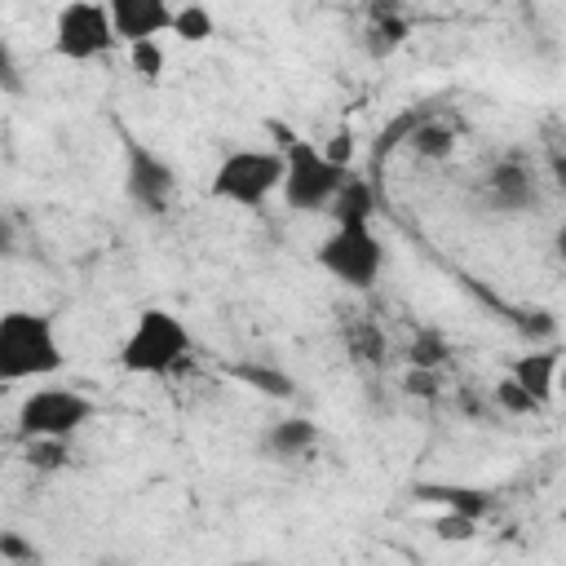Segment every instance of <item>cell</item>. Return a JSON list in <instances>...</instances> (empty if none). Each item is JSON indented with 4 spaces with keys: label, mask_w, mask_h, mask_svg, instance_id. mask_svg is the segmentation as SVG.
Instances as JSON below:
<instances>
[{
    "label": "cell",
    "mask_w": 566,
    "mask_h": 566,
    "mask_svg": "<svg viewBox=\"0 0 566 566\" xmlns=\"http://www.w3.org/2000/svg\"><path fill=\"white\" fill-rule=\"evenodd\" d=\"M553 252H557V261L566 265V212H562V221H557V234H553Z\"/></svg>",
    "instance_id": "obj_31"
},
{
    "label": "cell",
    "mask_w": 566,
    "mask_h": 566,
    "mask_svg": "<svg viewBox=\"0 0 566 566\" xmlns=\"http://www.w3.org/2000/svg\"><path fill=\"white\" fill-rule=\"evenodd\" d=\"M128 57H133V71H137L146 84H155V80L164 75V49H159V40L128 44Z\"/></svg>",
    "instance_id": "obj_24"
},
{
    "label": "cell",
    "mask_w": 566,
    "mask_h": 566,
    "mask_svg": "<svg viewBox=\"0 0 566 566\" xmlns=\"http://www.w3.org/2000/svg\"><path fill=\"white\" fill-rule=\"evenodd\" d=\"M345 349L358 358V363H385V336H380V327L371 323V318H363V314H354V318H345Z\"/></svg>",
    "instance_id": "obj_18"
},
{
    "label": "cell",
    "mask_w": 566,
    "mask_h": 566,
    "mask_svg": "<svg viewBox=\"0 0 566 566\" xmlns=\"http://www.w3.org/2000/svg\"><path fill=\"white\" fill-rule=\"evenodd\" d=\"M557 367H562V354L557 349H531V354H517L509 363V376L539 402L548 407V398L557 394Z\"/></svg>",
    "instance_id": "obj_13"
},
{
    "label": "cell",
    "mask_w": 566,
    "mask_h": 566,
    "mask_svg": "<svg viewBox=\"0 0 566 566\" xmlns=\"http://www.w3.org/2000/svg\"><path fill=\"white\" fill-rule=\"evenodd\" d=\"M314 261L318 270H327L336 283L354 287V292H367L380 270H385V243L371 226H354V230H332L318 248H314Z\"/></svg>",
    "instance_id": "obj_7"
},
{
    "label": "cell",
    "mask_w": 566,
    "mask_h": 566,
    "mask_svg": "<svg viewBox=\"0 0 566 566\" xmlns=\"http://www.w3.org/2000/svg\"><path fill=\"white\" fill-rule=\"evenodd\" d=\"M226 566H265V562H252V557H243V562H226Z\"/></svg>",
    "instance_id": "obj_33"
},
{
    "label": "cell",
    "mask_w": 566,
    "mask_h": 566,
    "mask_svg": "<svg viewBox=\"0 0 566 566\" xmlns=\"http://www.w3.org/2000/svg\"><path fill=\"white\" fill-rule=\"evenodd\" d=\"M478 195L491 212H504V217H517V212H531L539 203V177H535V164L526 155H504L486 168V177L478 181Z\"/></svg>",
    "instance_id": "obj_9"
},
{
    "label": "cell",
    "mask_w": 566,
    "mask_h": 566,
    "mask_svg": "<svg viewBox=\"0 0 566 566\" xmlns=\"http://www.w3.org/2000/svg\"><path fill=\"white\" fill-rule=\"evenodd\" d=\"M265 133L274 137V150L283 155V164H287V172H283V203L292 208V212H327L332 208V199H336V190L345 186V177H349V168H336L327 155H323V146H314L310 137H301L292 124H283V119H265Z\"/></svg>",
    "instance_id": "obj_1"
},
{
    "label": "cell",
    "mask_w": 566,
    "mask_h": 566,
    "mask_svg": "<svg viewBox=\"0 0 566 566\" xmlns=\"http://www.w3.org/2000/svg\"><path fill=\"white\" fill-rule=\"evenodd\" d=\"M411 155L416 159H447L451 150H455V128H451V119H442V115H429L416 133H411Z\"/></svg>",
    "instance_id": "obj_17"
},
{
    "label": "cell",
    "mask_w": 566,
    "mask_h": 566,
    "mask_svg": "<svg viewBox=\"0 0 566 566\" xmlns=\"http://www.w3.org/2000/svg\"><path fill=\"white\" fill-rule=\"evenodd\" d=\"M97 416V402L80 389H31L18 407V442L35 438H75Z\"/></svg>",
    "instance_id": "obj_6"
},
{
    "label": "cell",
    "mask_w": 566,
    "mask_h": 566,
    "mask_svg": "<svg viewBox=\"0 0 566 566\" xmlns=\"http://www.w3.org/2000/svg\"><path fill=\"white\" fill-rule=\"evenodd\" d=\"M522 332H531V336H553L557 323H553V314L535 310V314H522Z\"/></svg>",
    "instance_id": "obj_30"
},
{
    "label": "cell",
    "mask_w": 566,
    "mask_h": 566,
    "mask_svg": "<svg viewBox=\"0 0 566 566\" xmlns=\"http://www.w3.org/2000/svg\"><path fill=\"white\" fill-rule=\"evenodd\" d=\"M407 35H411V22L402 18L398 4H371L367 9V31H363V53L367 57L385 62L389 53H398L407 44Z\"/></svg>",
    "instance_id": "obj_12"
},
{
    "label": "cell",
    "mask_w": 566,
    "mask_h": 566,
    "mask_svg": "<svg viewBox=\"0 0 566 566\" xmlns=\"http://www.w3.org/2000/svg\"><path fill=\"white\" fill-rule=\"evenodd\" d=\"M323 155H327L336 168H349V164H354V133L340 124V128H336V133L323 142Z\"/></svg>",
    "instance_id": "obj_27"
},
{
    "label": "cell",
    "mask_w": 566,
    "mask_h": 566,
    "mask_svg": "<svg viewBox=\"0 0 566 566\" xmlns=\"http://www.w3.org/2000/svg\"><path fill=\"white\" fill-rule=\"evenodd\" d=\"M124 40L115 35L111 9L97 0H71L53 18V53L62 62H102L119 49Z\"/></svg>",
    "instance_id": "obj_5"
},
{
    "label": "cell",
    "mask_w": 566,
    "mask_h": 566,
    "mask_svg": "<svg viewBox=\"0 0 566 566\" xmlns=\"http://www.w3.org/2000/svg\"><path fill=\"white\" fill-rule=\"evenodd\" d=\"M314 447H318V424L310 416H283V420L265 424V433H261L265 460H301Z\"/></svg>",
    "instance_id": "obj_11"
},
{
    "label": "cell",
    "mask_w": 566,
    "mask_h": 566,
    "mask_svg": "<svg viewBox=\"0 0 566 566\" xmlns=\"http://www.w3.org/2000/svg\"><path fill=\"white\" fill-rule=\"evenodd\" d=\"M491 407H495V411H504V416H513V420L544 411V407H539V402H535V398H531L513 376H500V380H495V389H491Z\"/></svg>",
    "instance_id": "obj_20"
},
{
    "label": "cell",
    "mask_w": 566,
    "mask_h": 566,
    "mask_svg": "<svg viewBox=\"0 0 566 566\" xmlns=\"http://www.w3.org/2000/svg\"><path fill=\"white\" fill-rule=\"evenodd\" d=\"M62 367H66V354H62V340L49 314L9 310L0 318V380L4 385L57 376Z\"/></svg>",
    "instance_id": "obj_2"
},
{
    "label": "cell",
    "mask_w": 566,
    "mask_h": 566,
    "mask_svg": "<svg viewBox=\"0 0 566 566\" xmlns=\"http://www.w3.org/2000/svg\"><path fill=\"white\" fill-rule=\"evenodd\" d=\"M230 376H234L239 385L265 394V398H292V394H296V380H292L283 367H270V363H256V358L230 363Z\"/></svg>",
    "instance_id": "obj_16"
},
{
    "label": "cell",
    "mask_w": 566,
    "mask_h": 566,
    "mask_svg": "<svg viewBox=\"0 0 566 566\" xmlns=\"http://www.w3.org/2000/svg\"><path fill=\"white\" fill-rule=\"evenodd\" d=\"M438 371H424V367H407V376H402V394H411V398H438Z\"/></svg>",
    "instance_id": "obj_26"
},
{
    "label": "cell",
    "mask_w": 566,
    "mask_h": 566,
    "mask_svg": "<svg viewBox=\"0 0 566 566\" xmlns=\"http://www.w3.org/2000/svg\"><path fill=\"white\" fill-rule=\"evenodd\" d=\"M283 172H287V164L274 146L270 150L243 146V150H230L217 164V172L208 181V195L217 203H230V208H261L274 190H283Z\"/></svg>",
    "instance_id": "obj_4"
},
{
    "label": "cell",
    "mask_w": 566,
    "mask_h": 566,
    "mask_svg": "<svg viewBox=\"0 0 566 566\" xmlns=\"http://www.w3.org/2000/svg\"><path fill=\"white\" fill-rule=\"evenodd\" d=\"M0 557L9 566H44V553L27 535H18V531H0Z\"/></svg>",
    "instance_id": "obj_23"
},
{
    "label": "cell",
    "mask_w": 566,
    "mask_h": 566,
    "mask_svg": "<svg viewBox=\"0 0 566 566\" xmlns=\"http://www.w3.org/2000/svg\"><path fill=\"white\" fill-rule=\"evenodd\" d=\"M323 217H332V230L371 226V217H376V190H371V181L358 177V172H349L345 186L336 190V199H332V208H327Z\"/></svg>",
    "instance_id": "obj_14"
},
{
    "label": "cell",
    "mask_w": 566,
    "mask_h": 566,
    "mask_svg": "<svg viewBox=\"0 0 566 566\" xmlns=\"http://www.w3.org/2000/svg\"><path fill=\"white\" fill-rule=\"evenodd\" d=\"M27 447V464L35 473H57L71 464V442L66 438H35V442H22Z\"/></svg>",
    "instance_id": "obj_21"
},
{
    "label": "cell",
    "mask_w": 566,
    "mask_h": 566,
    "mask_svg": "<svg viewBox=\"0 0 566 566\" xmlns=\"http://www.w3.org/2000/svg\"><path fill=\"white\" fill-rule=\"evenodd\" d=\"M433 535H438L442 544H469V539L478 535V522L464 517V513H442V517L433 522Z\"/></svg>",
    "instance_id": "obj_25"
},
{
    "label": "cell",
    "mask_w": 566,
    "mask_h": 566,
    "mask_svg": "<svg viewBox=\"0 0 566 566\" xmlns=\"http://www.w3.org/2000/svg\"><path fill=\"white\" fill-rule=\"evenodd\" d=\"M416 495H420V500H438V504H447V513H464V517H473V522L491 517V509H495V495H491V491H482V486L420 482V486H416Z\"/></svg>",
    "instance_id": "obj_15"
},
{
    "label": "cell",
    "mask_w": 566,
    "mask_h": 566,
    "mask_svg": "<svg viewBox=\"0 0 566 566\" xmlns=\"http://www.w3.org/2000/svg\"><path fill=\"white\" fill-rule=\"evenodd\" d=\"M557 389L566 394V354H562V367H557Z\"/></svg>",
    "instance_id": "obj_32"
},
{
    "label": "cell",
    "mask_w": 566,
    "mask_h": 566,
    "mask_svg": "<svg viewBox=\"0 0 566 566\" xmlns=\"http://www.w3.org/2000/svg\"><path fill=\"white\" fill-rule=\"evenodd\" d=\"M195 349L190 327L172 314V310H142V318L133 323V332L119 345V367L128 376H172Z\"/></svg>",
    "instance_id": "obj_3"
},
{
    "label": "cell",
    "mask_w": 566,
    "mask_h": 566,
    "mask_svg": "<svg viewBox=\"0 0 566 566\" xmlns=\"http://www.w3.org/2000/svg\"><path fill=\"white\" fill-rule=\"evenodd\" d=\"M447 358H451V345H447V336H442V332H433V327L416 332V340L407 345V367H424V371H438Z\"/></svg>",
    "instance_id": "obj_19"
},
{
    "label": "cell",
    "mask_w": 566,
    "mask_h": 566,
    "mask_svg": "<svg viewBox=\"0 0 566 566\" xmlns=\"http://www.w3.org/2000/svg\"><path fill=\"white\" fill-rule=\"evenodd\" d=\"M115 35L124 44H142V40H159L164 31L177 27V9L164 0H106Z\"/></svg>",
    "instance_id": "obj_10"
},
{
    "label": "cell",
    "mask_w": 566,
    "mask_h": 566,
    "mask_svg": "<svg viewBox=\"0 0 566 566\" xmlns=\"http://www.w3.org/2000/svg\"><path fill=\"white\" fill-rule=\"evenodd\" d=\"M0 88H4V93H22L18 62H13V49H9V44H0Z\"/></svg>",
    "instance_id": "obj_28"
},
{
    "label": "cell",
    "mask_w": 566,
    "mask_h": 566,
    "mask_svg": "<svg viewBox=\"0 0 566 566\" xmlns=\"http://www.w3.org/2000/svg\"><path fill=\"white\" fill-rule=\"evenodd\" d=\"M124 195L142 208V212H168L172 195H177V168L155 155L142 142H124Z\"/></svg>",
    "instance_id": "obj_8"
},
{
    "label": "cell",
    "mask_w": 566,
    "mask_h": 566,
    "mask_svg": "<svg viewBox=\"0 0 566 566\" xmlns=\"http://www.w3.org/2000/svg\"><path fill=\"white\" fill-rule=\"evenodd\" d=\"M455 407H460V411H464L469 420H486V416H491V411H486V402H482V398H478V394H473L469 385H464V389L455 394Z\"/></svg>",
    "instance_id": "obj_29"
},
{
    "label": "cell",
    "mask_w": 566,
    "mask_h": 566,
    "mask_svg": "<svg viewBox=\"0 0 566 566\" xmlns=\"http://www.w3.org/2000/svg\"><path fill=\"white\" fill-rule=\"evenodd\" d=\"M212 31H217V18H212L203 4H181V9H177V27H172L177 40L199 44V40H208Z\"/></svg>",
    "instance_id": "obj_22"
}]
</instances>
